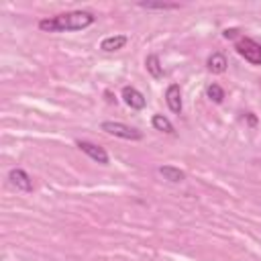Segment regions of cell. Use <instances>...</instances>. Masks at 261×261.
Returning <instances> with one entry per match:
<instances>
[{
  "label": "cell",
  "instance_id": "6da1fadb",
  "mask_svg": "<svg viewBox=\"0 0 261 261\" xmlns=\"http://www.w3.org/2000/svg\"><path fill=\"white\" fill-rule=\"evenodd\" d=\"M94 22V14L88 10H73L63 12L51 18L39 20V29L45 33H63V31H82Z\"/></svg>",
  "mask_w": 261,
  "mask_h": 261
},
{
  "label": "cell",
  "instance_id": "7a4b0ae2",
  "mask_svg": "<svg viewBox=\"0 0 261 261\" xmlns=\"http://www.w3.org/2000/svg\"><path fill=\"white\" fill-rule=\"evenodd\" d=\"M102 130L108 133V135H114V137H120V139H128V141H139L143 139V133L128 126V124H122V122H112V120H106L102 122Z\"/></svg>",
  "mask_w": 261,
  "mask_h": 261
},
{
  "label": "cell",
  "instance_id": "3957f363",
  "mask_svg": "<svg viewBox=\"0 0 261 261\" xmlns=\"http://www.w3.org/2000/svg\"><path fill=\"white\" fill-rule=\"evenodd\" d=\"M237 51H239V55L245 57L249 63L261 65V45H259L257 41L245 37V39H241V41L237 43Z\"/></svg>",
  "mask_w": 261,
  "mask_h": 261
},
{
  "label": "cell",
  "instance_id": "277c9868",
  "mask_svg": "<svg viewBox=\"0 0 261 261\" xmlns=\"http://www.w3.org/2000/svg\"><path fill=\"white\" fill-rule=\"evenodd\" d=\"M77 147H80L88 157H92L96 163H100V165H106V163H108V153H106L102 147H98V145H94V143H90V141H77Z\"/></svg>",
  "mask_w": 261,
  "mask_h": 261
},
{
  "label": "cell",
  "instance_id": "5b68a950",
  "mask_svg": "<svg viewBox=\"0 0 261 261\" xmlns=\"http://www.w3.org/2000/svg\"><path fill=\"white\" fill-rule=\"evenodd\" d=\"M8 179H10V184L16 190H22V192H31L33 190V179L29 177V173L24 169H18V167L16 169H10Z\"/></svg>",
  "mask_w": 261,
  "mask_h": 261
},
{
  "label": "cell",
  "instance_id": "8992f818",
  "mask_svg": "<svg viewBox=\"0 0 261 261\" xmlns=\"http://www.w3.org/2000/svg\"><path fill=\"white\" fill-rule=\"evenodd\" d=\"M122 100H124L126 106L135 108V110L145 108V96H143L137 88H133V86H124V88H122Z\"/></svg>",
  "mask_w": 261,
  "mask_h": 261
},
{
  "label": "cell",
  "instance_id": "52a82bcc",
  "mask_svg": "<svg viewBox=\"0 0 261 261\" xmlns=\"http://www.w3.org/2000/svg\"><path fill=\"white\" fill-rule=\"evenodd\" d=\"M165 102H167V106H169L171 112H175V114L181 112V92H179V86L177 84H171L165 90Z\"/></svg>",
  "mask_w": 261,
  "mask_h": 261
},
{
  "label": "cell",
  "instance_id": "ba28073f",
  "mask_svg": "<svg viewBox=\"0 0 261 261\" xmlns=\"http://www.w3.org/2000/svg\"><path fill=\"white\" fill-rule=\"evenodd\" d=\"M126 37L124 35H112V37H106V39H102V43H100V49L102 51H118V49H122L124 45H126Z\"/></svg>",
  "mask_w": 261,
  "mask_h": 261
},
{
  "label": "cell",
  "instance_id": "9c48e42d",
  "mask_svg": "<svg viewBox=\"0 0 261 261\" xmlns=\"http://www.w3.org/2000/svg\"><path fill=\"white\" fill-rule=\"evenodd\" d=\"M159 173L163 175V179L173 181V184L186 179V173H184L179 167H173V165H161V167H159Z\"/></svg>",
  "mask_w": 261,
  "mask_h": 261
},
{
  "label": "cell",
  "instance_id": "30bf717a",
  "mask_svg": "<svg viewBox=\"0 0 261 261\" xmlns=\"http://www.w3.org/2000/svg\"><path fill=\"white\" fill-rule=\"evenodd\" d=\"M226 57L222 55V53H212L210 57H208V69L212 71V73H224L226 71Z\"/></svg>",
  "mask_w": 261,
  "mask_h": 261
},
{
  "label": "cell",
  "instance_id": "8fae6325",
  "mask_svg": "<svg viewBox=\"0 0 261 261\" xmlns=\"http://www.w3.org/2000/svg\"><path fill=\"white\" fill-rule=\"evenodd\" d=\"M145 67H147V71H149V73H151L155 80L163 77V67H161V63H159V57H157L155 53L147 55V59H145Z\"/></svg>",
  "mask_w": 261,
  "mask_h": 261
},
{
  "label": "cell",
  "instance_id": "7c38bea8",
  "mask_svg": "<svg viewBox=\"0 0 261 261\" xmlns=\"http://www.w3.org/2000/svg\"><path fill=\"white\" fill-rule=\"evenodd\" d=\"M141 8H147V10H175L179 8V4L175 2H139Z\"/></svg>",
  "mask_w": 261,
  "mask_h": 261
},
{
  "label": "cell",
  "instance_id": "4fadbf2b",
  "mask_svg": "<svg viewBox=\"0 0 261 261\" xmlns=\"http://www.w3.org/2000/svg\"><path fill=\"white\" fill-rule=\"evenodd\" d=\"M151 122H153V126H155L157 130H161V133H173V124H171L163 114H155Z\"/></svg>",
  "mask_w": 261,
  "mask_h": 261
},
{
  "label": "cell",
  "instance_id": "5bb4252c",
  "mask_svg": "<svg viewBox=\"0 0 261 261\" xmlns=\"http://www.w3.org/2000/svg\"><path fill=\"white\" fill-rule=\"evenodd\" d=\"M206 94H208V98H210L214 104H220V102L224 100V90H222L218 84H210L208 90H206Z\"/></svg>",
  "mask_w": 261,
  "mask_h": 261
},
{
  "label": "cell",
  "instance_id": "9a60e30c",
  "mask_svg": "<svg viewBox=\"0 0 261 261\" xmlns=\"http://www.w3.org/2000/svg\"><path fill=\"white\" fill-rule=\"evenodd\" d=\"M234 35H237V31H234V29H230V31L226 29V31H224V37H226V39H232Z\"/></svg>",
  "mask_w": 261,
  "mask_h": 261
}]
</instances>
